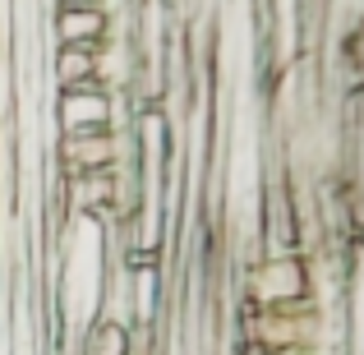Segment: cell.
I'll return each instance as SVG.
<instances>
[{"instance_id": "1", "label": "cell", "mask_w": 364, "mask_h": 355, "mask_svg": "<svg viewBox=\"0 0 364 355\" xmlns=\"http://www.w3.org/2000/svg\"><path fill=\"white\" fill-rule=\"evenodd\" d=\"M116 134L111 129H79V134H60V161L70 176H88V171H107L116 166Z\"/></svg>"}, {"instance_id": "2", "label": "cell", "mask_w": 364, "mask_h": 355, "mask_svg": "<svg viewBox=\"0 0 364 355\" xmlns=\"http://www.w3.org/2000/svg\"><path fill=\"white\" fill-rule=\"evenodd\" d=\"M79 129H111V92L102 83H83V88H65L60 97V134Z\"/></svg>"}, {"instance_id": "3", "label": "cell", "mask_w": 364, "mask_h": 355, "mask_svg": "<svg viewBox=\"0 0 364 355\" xmlns=\"http://www.w3.org/2000/svg\"><path fill=\"white\" fill-rule=\"evenodd\" d=\"M254 282H258V295H267L277 309L304 300V286H309V282H304V267L295 263V258H286V254L267 258V263L254 272Z\"/></svg>"}, {"instance_id": "4", "label": "cell", "mask_w": 364, "mask_h": 355, "mask_svg": "<svg viewBox=\"0 0 364 355\" xmlns=\"http://www.w3.org/2000/svg\"><path fill=\"white\" fill-rule=\"evenodd\" d=\"M55 37H60V46H92V51H102V42H107V14H102V5L60 9L55 14Z\"/></svg>"}, {"instance_id": "5", "label": "cell", "mask_w": 364, "mask_h": 355, "mask_svg": "<svg viewBox=\"0 0 364 355\" xmlns=\"http://www.w3.org/2000/svg\"><path fill=\"white\" fill-rule=\"evenodd\" d=\"M55 83L60 88L102 83V51H92V46H60L55 51Z\"/></svg>"}, {"instance_id": "6", "label": "cell", "mask_w": 364, "mask_h": 355, "mask_svg": "<svg viewBox=\"0 0 364 355\" xmlns=\"http://www.w3.org/2000/svg\"><path fill=\"white\" fill-rule=\"evenodd\" d=\"M134 351V332L116 319H97L88 323V337H83V355H129Z\"/></svg>"}, {"instance_id": "7", "label": "cell", "mask_w": 364, "mask_h": 355, "mask_svg": "<svg viewBox=\"0 0 364 355\" xmlns=\"http://www.w3.org/2000/svg\"><path fill=\"white\" fill-rule=\"evenodd\" d=\"M83 5H102V0H60V9H83Z\"/></svg>"}]
</instances>
